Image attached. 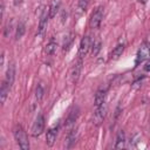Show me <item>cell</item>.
Instances as JSON below:
<instances>
[{
	"label": "cell",
	"mask_w": 150,
	"mask_h": 150,
	"mask_svg": "<svg viewBox=\"0 0 150 150\" xmlns=\"http://www.w3.org/2000/svg\"><path fill=\"white\" fill-rule=\"evenodd\" d=\"M88 2H89V0H80L79 1V5H77V12H79V14H82L87 9Z\"/></svg>",
	"instance_id": "obj_19"
},
{
	"label": "cell",
	"mask_w": 150,
	"mask_h": 150,
	"mask_svg": "<svg viewBox=\"0 0 150 150\" xmlns=\"http://www.w3.org/2000/svg\"><path fill=\"white\" fill-rule=\"evenodd\" d=\"M77 115H79V109L76 108L75 111H71V112H70V115H69V117H68V120H67V124H71L73 122H75Z\"/></svg>",
	"instance_id": "obj_21"
},
{
	"label": "cell",
	"mask_w": 150,
	"mask_h": 150,
	"mask_svg": "<svg viewBox=\"0 0 150 150\" xmlns=\"http://www.w3.org/2000/svg\"><path fill=\"white\" fill-rule=\"evenodd\" d=\"M23 33H25V25L22 23V22H19V25H18V27H16V33H15V38L19 40V39H21V36L23 35Z\"/></svg>",
	"instance_id": "obj_20"
},
{
	"label": "cell",
	"mask_w": 150,
	"mask_h": 150,
	"mask_svg": "<svg viewBox=\"0 0 150 150\" xmlns=\"http://www.w3.org/2000/svg\"><path fill=\"white\" fill-rule=\"evenodd\" d=\"M22 0H15V5H18V4H20Z\"/></svg>",
	"instance_id": "obj_25"
},
{
	"label": "cell",
	"mask_w": 150,
	"mask_h": 150,
	"mask_svg": "<svg viewBox=\"0 0 150 150\" xmlns=\"http://www.w3.org/2000/svg\"><path fill=\"white\" fill-rule=\"evenodd\" d=\"M14 137H15L16 143L19 144V146H20L22 150H28V149H29V143H28L27 134H26V131L22 129L21 125H16V127L14 128Z\"/></svg>",
	"instance_id": "obj_1"
},
{
	"label": "cell",
	"mask_w": 150,
	"mask_h": 150,
	"mask_svg": "<svg viewBox=\"0 0 150 150\" xmlns=\"http://www.w3.org/2000/svg\"><path fill=\"white\" fill-rule=\"evenodd\" d=\"M43 130H45V117H43V115L40 114L35 118V121H34V123L32 125L30 131H32V135L34 137H38V136H40L43 132Z\"/></svg>",
	"instance_id": "obj_4"
},
{
	"label": "cell",
	"mask_w": 150,
	"mask_h": 150,
	"mask_svg": "<svg viewBox=\"0 0 150 150\" xmlns=\"http://www.w3.org/2000/svg\"><path fill=\"white\" fill-rule=\"evenodd\" d=\"M91 46H93V42H91L90 36H84L81 40V43H80V47H79V57H81V59L84 57L88 54Z\"/></svg>",
	"instance_id": "obj_7"
},
{
	"label": "cell",
	"mask_w": 150,
	"mask_h": 150,
	"mask_svg": "<svg viewBox=\"0 0 150 150\" xmlns=\"http://www.w3.org/2000/svg\"><path fill=\"white\" fill-rule=\"evenodd\" d=\"M105 96H107V90L105 89H98L95 95V108H98L105 103Z\"/></svg>",
	"instance_id": "obj_10"
},
{
	"label": "cell",
	"mask_w": 150,
	"mask_h": 150,
	"mask_svg": "<svg viewBox=\"0 0 150 150\" xmlns=\"http://www.w3.org/2000/svg\"><path fill=\"white\" fill-rule=\"evenodd\" d=\"M9 89H11V87L4 81L2 84H1V88H0V102H1L2 104L5 103V101H6V98H7V95H8V93H9Z\"/></svg>",
	"instance_id": "obj_13"
},
{
	"label": "cell",
	"mask_w": 150,
	"mask_h": 150,
	"mask_svg": "<svg viewBox=\"0 0 150 150\" xmlns=\"http://www.w3.org/2000/svg\"><path fill=\"white\" fill-rule=\"evenodd\" d=\"M48 18H49V8H45L42 11V14L40 16V21H39V27H38V35L42 36L46 32L47 25H48Z\"/></svg>",
	"instance_id": "obj_6"
},
{
	"label": "cell",
	"mask_w": 150,
	"mask_h": 150,
	"mask_svg": "<svg viewBox=\"0 0 150 150\" xmlns=\"http://www.w3.org/2000/svg\"><path fill=\"white\" fill-rule=\"evenodd\" d=\"M102 19H103V7L102 6H98L94 9V12L91 13L90 15V19H89V26L90 28L93 29H96L100 27L101 22H102Z\"/></svg>",
	"instance_id": "obj_2"
},
{
	"label": "cell",
	"mask_w": 150,
	"mask_h": 150,
	"mask_svg": "<svg viewBox=\"0 0 150 150\" xmlns=\"http://www.w3.org/2000/svg\"><path fill=\"white\" fill-rule=\"evenodd\" d=\"M73 40H74L73 34H68L67 36H64L63 45H62V47H63V52H67V50L71 47V45H73Z\"/></svg>",
	"instance_id": "obj_17"
},
{
	"label": "cell",
	"mask_w": 150,
	"mask_h": 150,
	"mask_svg": "<svg viewBox=\"0 0 150 150\" xmlns=\"http://www.w3.org/2000/svg\"><path fill=\"white\" fill-rule=\"evenodd\" d=\"M82 64H83L82 63V59L79 57L74 62V64L71 66V68H70V81L73 83L77 82V80L80 77V74H81V70H82Z\"/></svg>",
	"instance_id": "obj_5"
},
{
	"label": "cell",
	"mask_w": 150,
	"mask_h": 150,
	"mask_svg": "<svg viewBox=\"0 0 150 150\" xmlns=\"http://www.w3.org/2000/svg\"><path fill=\"white\" fill-rule=\"evenodd\" d=\"M144 69H145L146 71H150V61H148V63L144 66Z\"/></svg>",
	"instance_id": "obj_23"
},
{
	"label": "cell",
	"mask_w": 150,
	"mask_h": 150,
	"mask_svg": "<svg viewBox=\"0 0 150 150\" xmlns=\"http://www.w3.org/2000/svg\"><path fill=\"white\" fill-rule=\"evenodd\" d=\"M125 146V135L124 132L121 130L116 137V144H115V148L116 149H122Z\"/></svg>",
	"instance_id": "obj_14"
},
{
	"label": "cell",
	"mask_w": 150,
	"mask_h": 150,
	"mask_svg": "<svg viewBox=\"0 0 150 150\" xmlns=\"http://www.w3.org/2000/svg\"><path fill=\"white\" fill-rule=\"evenodd\" d=\"M43 93H45V89H43V84L42 83H39L36 86V89H35V97L38 101H41L42 96H43Z\"/></svg>",
	"instance_id": "obj_18"
},
{
	"label": "cell",
	"mask_w": 150,
	"mask_h": 150,
	"mask_svg": "<svg viewBox=\"0 0 150 150\" xmlns=\"http://www.w3.org/2000/svg\"><path fill=\"white\" fill-rule=\"evenodd\" d=\"M123 52H124V43L117 45V46L112 49V52L110 53V60H118V59L122 56Z\"/></svg>",
	"instance_id": "obj_12"
},
{
	"label": "cell",
	"mask_w": 150,
	"mask_h": 150,
	"mask_svg": "<svg viewBox=\"0 0 150 150\" xmlns=\"http://www.w3.org/2000/svg\"><path fill=\"white\" fill-rule=\"evenodd\" d=\"M105 116V105H101L98 108H95V112H94V122L96 125H100L101 122L103 121Z\"/></svg>",
	"instance_id": "obj_9"
},
{
	"label": "cell",
	"mask_w": 150,
	"mask_h": 150,
	"mask_svg": "<svg viewBox=\"0 0 150 150\" xmlns=\"http://www.w3.org/2000/svg\"><path fill=\"white\" fill-rule=\"evenodd\" d=\"M56 135H57V128H52L47 131V135H46V144L48 146H52L55 141H56Z\"/></svg>",
	"instance_id": "obj_11"
},
{
	"label": "cell",
	"mask_w": 150,
	"mask_h": 150,
	"mask_svg": "<svg viewBox=\"0 0 150 150\" xmlns=\"http://www.w3.org/2000/svg\"><path fill=\"white\" fill-rule=\"evenodd\" d=\"M91 47H93V54L96 55V54L98 53V50L101 49V42H100V41H94Z\"/></svg>",
	"instance_id": "obj_22"
},
{
	"label": "cell",
	"mask_w": 150,
	"mask_h": 150,
	"mask_svg": "<svg viewBox=\"0 0 150 150\" xmlns=\"http://www.w3.org/2000/svg\"><path fill=\"white\" fill-rule=\"evenodd\" d=\"M14 79H15V66H14V63H11L8 66V68H7V70H6V75H5V80L4 81L9 87H12L13 82H14Z\"/></svg>",
	"instance_id": "obj_8"
},
{
	"label": "cell",
	"mask_w": 150,
	"mask_h": 150,
	"mask_svg": "<svg viewBox=\"0 0 150 150\" xmlns=\"http://www.w3.org/2000/svg\"><path fill=\"white\" fill-rule=\"evenodd\" d=\"M138 1H139V2H142V4H145L148 0H138Z\"/></svg>",
	"instance_id": "obj_24"
},
{
	"label": "cell",
	"mask_w": 150,
	"mask_h": 150,
	"mask_svg": "<svg viewBox=\"0 0 150 150\" xmlns=\"http://www.w3.org/2000/svg\"><path fill=\"white\" fill-rule=\"evenodd\" d=\"M150 57V43L149 42H143L138 50H137V55H136V64H139L141 62L145 61L146 59Z\"/></svg>",
	"instance_id": "obj_3"
},
{
	"label": "cell",
	"mask_w": 150,
	"mask_h": 150,
	"mask_svg": "<svg viewBox=\"0 0 150 150\" xmlns=\"http://www.w3.org/2000/svg\"><path fill=\"white\" fill-rule=\"evenodd\" d=\"M56 47H57L56 42L52 39V40L46 45V47H45V53H46L47 55H53V54L55 53V50H56Z\"/></svg>",
	"instance_id": "obj_15"
},
{
	"label": "cell",
	"mask_w": 150,
	"mask_h": 150,
	"mask_svg": "<svg viewBox=\"0 0 150 150\" xmlns=\"http://www.w3.org/2000/svg\"><path fill=\"white\" fill-rule=\"evenodd\" d=\"M59 7H60L59 1H56V0L52 1L50 6H49V18H54L56 15V13L59 11Z\"/></svg>",
	"instance_id": "obj_16"
}]
</instances>
